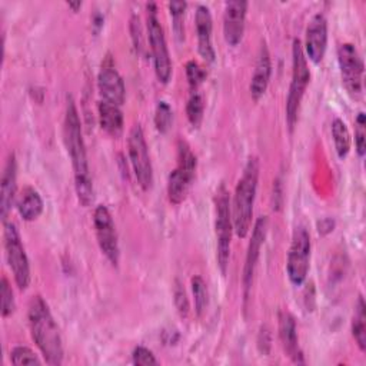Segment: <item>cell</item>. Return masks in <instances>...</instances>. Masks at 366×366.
Here are the masks:
<instances>
[{
	"mask_svg": "<svg viewBox=\"0 0 366 366\" xmlns=\"http://www.w3.org/2000/svg\"><path fill=\"white\" fill-rule=\"evenodd\" d=\"M64 144L70 154L73 173H74V189L79 202L87 207L93 202V182L90 176L86 144L81 133V123L77 107L71 97H67L66 113H64Z\"/></svg>",
	"mask_w": 366,
	"mask_h": 366,
	"instance_id": "1",
	"label": "cell"
},
{
	"mask_svg": "<svg viewBox=\"0 0 366 366\" xmlns=\"http://www.w3.org/2000/svg\"><path fill=\"white\" fill-rule=\"evenodd\" d=\"M27 319L30 333L40 349L47 365L59 366L63 363V342L57 323L54 322L51 312L41 296H33L29 303Z\"/></svg>",
	"mask_w": 366,
	"mask_h": 366,
	"instance_id": "2",
	"label": "cell"
},
{
	"mask_svg": "<svg viewBox=\"0 0 366 366\" xmlns=\"http://www.w3.org/2000/svg\"><path fill=\"white\" fill-rule=\"evenodd\" d=\"M259 159L252 156L247 159V163L243 169L242 177L239 179L232 207V220H233V232L240 237H246L252 227V216H253V204L257 192L259 182Z\"/></svg>",
	"mask_w": 366,
	"mask_h": 366,
	"instance_id": "3",
	"label": "cell"
},
{
	"mask_svg": "<svg viewBox=\"0 0 366 366\" xmlns=\"http://www.w3.org/2000/svg\"><path fill=\"white\" fill-rule=\"evenodd\" d=\"M309 80L310 70L307 66V59L305 56L302 41L299 39H295L292 46V80L286 100V122L290 130L295 127V123L297 120V112L305 96L306 87L309 84Z\"/></svg>",
	"mask_w": 366,
	"mask_h": 366,
	"instance_id": "4",
	"label": "cell"
},
{
	"mask_svg": "<svg viewBox=\"0 0 366 366\" xmlns=\"http://www.w3.org/2000/svg\"><path fill=\"white\" fill-rule=\"evenodd\" d=\"M216 203V257L217 264L222 274H226L229 259H230V243H232V233H233V220H232V207L229 192L226 186L222 183L214 196Z\"/></svg>",
	"mask_w": 366,
	"mask_h": 366,
	"instance_id": "5",
	"label": "cell"
},
{
	"mask_svg": "<svg viewBox=\"0 0 366 366\" xmlns=\"http://www.w3.org/2000/svg\"><path fill=\"white\" fill-rule=\"evenodd\" d=\"M197 160L190 146L184 140L177 143V166L172 170L167 179V196L173 204H180L189 192L194 177Z\"/></svg>",
	"mask_w": 366,
	"mask_h": 366,
	"instance_id": "6",
	"label": "cell"
},
{
	"mask_svg": "<svg viewBox=\"0 0 366 366\" xmlns=\"http://www.w3.org/2000/svg\"><path fill=\"white\" fill-rule=\"evenodd\" d=\"M147 34L150 41L154 73L159 81L167 83L172 76V61L169 57L164 31L157 17V9L154 3L147 4Z\"/></svg>",
	"mask_w": 366,
	"mask_h": 366,
	"instance_id": "7",
	"label": "cell"
},
{
	"mask_svg": "<svg viewBox=\"0 0 366 366\" xmlns=\"http://www.w3.org/2000/svg\"><path fill=\"white\" fill-rule=\"evenodd\" d=\"M4 250L14 282L20 290L30 285V266L19 230L13 222H4Z\"/></svg>",
	"mask_w": 366,
	"mask_h": 366,
	"instance_id": "8",
	"label": "cell"
},
{
	"mask_svg": "<svg viewBox=\"0 0 366 366\" xmlns=\"http://www.w3.org/2000/svg\"><path fill=\"white\" fill-rule=\"evenodd\" d=\"M310 234L305 226H297L293 232L292 243L287 253L286 272L292 285L300 286L307 276L310 262Z\"/></svg>",
	"mask_w": 366,
	"mask_h": 366,
	"instance_id": "9",
	"label": "cell"
},
{
	"mask_svg": "<svg viewBox=\"0 0 366 366\" xmlns=\"http://www.w3.org/2000/svg\"><path fill=\"white\" fill-rule=\"evenodd\" d=\"M127 150L130 163L139 186L147 192L153 186V167L149 156L147 143L140 124H134L129 133Z\"/></svg>",
	"mask_w": 366,
	"mask_h": 366,
	"instance_id": "10",
	"label": "cell"
},
{
	"mask_svg": "<svg viewBox=\"0 0 366 366\" xmlns=\"http://www.w3.org/2000/svg\"><path fill=\"white\" fill-rule=\"evenodd\" d=\"M337 61L346 90L352 96H360L363 90L365 64L357 49L352 43H342L337 47Z\"/></svg>",
	"mask_w": 366,
	"mask_h": 366,
	"instance_id": "11",
	"label": "cell"
},
{
	"mask_svg": "<svg viewBox=\"0 0 366 366\" xmlns=\"http://www.w3.org/2000/svg\"><path fill=\"white\" fill-rule=\"evenodd\" d=\"M93 224H94L96 239H97V243H99V247H100L102 253L106 256V259L113 266H117L119 257H120L117 232H116L113 217H112V214H110V212L106 206L99 204L94 209Z\"/></svg>",
	"mask_w": 366,
	"mask_h": 366,
	"instance_id": "12",
	"label": "cell"
},
{
	"mask_svg": "<svg viewBox=\"0 0 366 366\" xmlns=\"http://www.w3.org/2000/svg\"><path fill=\"white\" fill-rule=\"evenodd\" d=\"M97 86L99 92L104 102L122 106L124 103L126 89L122 76L119 74L112 56L107 54L102 63L99 76H97Z\"/></svg>",
	"mask_w": 366,
	"mask_h": 366,
	"instance_id": "13",
	"label": "cell"
},
{
	"mask_svg": "<svg viewBox=\"0 0 366 366\" xmlns=\"http://www.w3.org/2000/svg\"><path fill=\"white\" fill-rule=\"evenodd\" d=\"M266 233H267V217L260 216L254 223L252 237H250V242H249V247H247V253H246V259H244V267H243V293H244V299L249 297V292L252 289L257 260H259V256H260V249H262V244L264 243Z\"/></svg>",
	"mask_w": 366,
	"mask_h": 366,
	"instance_id": "14",
	"label": "cell"
},
{
	"mask_svg": "<svg viewBox=\"0 0 366 366\" xmlns=\"http://www.w3.org/2000/svg\"><path fill=\"white\" fill-rule=\"evenodd\" d=\"M327 46V20L322 13H316L307 27L305 36V56L313 63H320Z\"/></svg>",
	"mask_w": 366,
	"mask_h": 366,
	"instance_id": "15",
	"label": "cell"
},
{
	"mask_svg": "<svg viewBox=\"0 0 366 366\" xmlns=\"http://www.w3.org/2000/svg\"><path fill=\"white\" fill-rule=\"evenodd\" d=\"M247 1L234 0L224 4L223 36L229 46H237L242 41L246 23Z\"/></svg>",
	"mask_w": 366,
	"mask_h": 366,
	"instance_id": "16",
	"label": "cell"
},
{
	"mask_svg": "<svg viewBox=\"0 0 366 366\" xmlns=\"http://www.w3.org/2000/svg\"><path fill=\"white\" fill-rule=\"evenodd\" d=\"M194 24L197 33V50L199 54L207 61H214L216 53L212 43V30H213V20L212 13L207 6L199 4L194 14Z\"/></svg>",
	"mask_w": 366,
	"mask_h": 366,
	"instance_id": "17",
	"label": "cell"
},
{
	"mask_svg": "<svg viewBox=\"0 0 366 366\" xmlns=\"http://www.w3.org/2000/svg\"><path fill=\"white\" fill-rule=\"evenodd\" d=\"M17 190V164L14 153H10L1 173V183H0V213L1 220L7 222L9 213L16 199Z\"/></svg>",
	"mask_w": 366,
	"mask_h": 366,
	"instance_id": "18",
	"label": "cell"
},
{
	"mask_svg": "<svg viewBox=\"0 0 366 366\" xmlns=\"http://www.w3.org/2000/svg\"><path fill=\"white\" fill-rule=\"evenodd\" d=\"M279 336L286 355L295 363H305L303 353L299 347V337L295 317L289 312H280L279 315Z\"/></svg>",
	"mask_w": 366,
	"mask_h": 366,
	"instance_id": "19",
	"label": "cell"
},
{
	"mask_svg": "<svg viewBox=\"0 0 366 366\" xmlns=\"http://www.w3.org/2000/svg\"><path fill=\"white\" fill-rule=\"evenodd\" d=\"M270 74H272V61H270V53L267 46L263 43L260 46L259 54H257V61L254 66V71L252 76V81H250V96L254 102H257L266 92L267 86H269V80H270Z\"/></svg>",
	"mask_w": 366,
	"mask_h": 366,
	"instance_id": "20",
	"label": "cell"
},
{
	"mask_svg": "<svg viewBox=\"0 0 366 366\" xmlns=\"http://www.w3.org/2000/svg\"><path fill=\"white\" fill-rule=\"evenodd\" d=\"M97 112H99V120H100L102 129L112 137H119L123 132V124H124L120 106L102 100L97 104Z\"/></svg>",
	"mask_w": 366,
	"mask_h": 366,
	"instance_id": "21",
	"label": "cell"
},
{
	"mask_svg": "<svg viewBox=\"0 0 366 366\" xmlns=\"http://www.w3.org/2000/svg\"><path fill=\"white\" fill-rule=\"evenodd\" d=\"M43 207L44 204L40 193L34 187L26 186L17 199V210L20 217L26 222H33L41 214Z\"/></svg>",
	"mask_w": 366,
	"mask_h": 366,
	"instance_id": "22",
	"label": "cell"
},
{
	"mask_svg": "<svg viewBox=\"0 0 366 366\" xmlns=\"http://www.w3.org/2000/svg\"><path fill=\"white\" fill-rule=\"evenodd\" d=\"M352 335L362 352L366 350V306L363 296L357 297L355 305V313L352 319Z\"/></svg>",
	"mask_w": 366,
	"mask_h": 366,
	"instance_id": "23",
	"label": "cell"
},
{
	"mask_svg": "<svg viewBox=\"0 0 366 366\" xmlns=\"http://www.w3.org/2000/svg\"><path fill=\"white\" fill-rule=\"evenodd\" d=\"M332 136H333V143H335L337 156L340 159H345L350 152L352 139H350L349 129L342 119H335L332 122Z\"/></svg>",
	"mask_w": 366,
	"mask_h": 366,
	"instance_id": "24",
	"label": "cell"
},
{
	"mask_svg": "<svg viewBox=\"0 0 366 366\" xmlns=\"http://www.w3.org/2000/svg\"><path fill=\"white\" fill-rule=\"evenodd\" d=\"M204 113V99L199 90L190 92L187 104H186V114L187 120L193 127H199L203 120Z\"/></svg>",
	"mask_w": 366,
	"mask_h": 366,
	"instance_id": "25",
	"label": "cell"
},
{
	"mask_svg": "<svg viewBox=\"0 0 366 366\" xmlns=\"http://www.w3.org/2000/svg\"><path fill=\"white\" fill-rule=\"evenodd\" d=\"M192 292H193V297H194V310H196V315L200 317V316H203V313L207 307V303H209L207 286L202 276L196 274L192 277Z\"/></svg>",
	"mask_w": 366,
	"mask_h": 366,
	"instance_id": "26",
	"label": "cell"
},
{
	"mask_svg": "<svg viewBox=\"0 0 366 366\" xmlns=\"http://www.w3.org/2000/svg\"><path fill=\"white\" fill-rule=\"evenodd\" d=\"M169 10L173 19V29H174V34L179 40L184 39V26H183V16H184V10L187 7L186 1H170L169 4Z\"/></svg>",
	"mask_w": 366,
	"mask_h": 366,
	"instance_id": "27",
	"label": "cell"
},
{
	"mask_svg": "<svg viewBox=\"0 0 366 366\" xmlns=\"http://www.w3.org/2000/svg\"><path fill=\"white\" fill-rule=\"evenodd\" d=\"M173 120V113L170 106L166 102H159L154 110V126L159 133H166Z\"/></svg>",
	"mask_w": 366,
	"mask_h": 366,
	"instance_id": "28",
	"label": "cell"
},
{
	"mask_svg": "<svg viewBox=\"0 0 366 366\" xmlns=\"http://www.w3.org/2000/svg\"><path fill=\"white\" fill-rule=\"evenodd\" d=\"M10 360L13 365H40L37 355L27 346H16L10 352Z\"/></svg>",
	"mask_w": 366,
	"mask_h": 366,
	"instance_id": "29",
	"label": "cell"
},
{
	"mask_svg": "<svg viewBox=\"0 0 366 366\" xmlns=\"http://www.w3.org/2000/svg\"><path fill=\"white\" fill-rule=\"evenodd\" d=\"M0 295H1V316L7 317V316H10L14 312L16 303H14L11 286H10V283H9L6 276H1Z\"/></svg>",
	"mask_w": 366,
	"mask_h": 366,
	"instance_id": "30",
	"label": "cell"
},
{
	"mask_svg": "<svg viewBox=\"0 0 366 366\" xmlns=\"http://www.w3.org/2000/svg\"><path fill=\"white\" fill-rule=\"evenodd\" d=\"M186 77H187L189 87L193 92V90H197L199 86L206 79V71H204V69L197 61L189 60L186 63Z\"/></svg>",
	"mask_w": 366,
	"mask_h": 366,
	"instance_id": "31",
	"label": "cell"
},
{
	"mask_svg": "<svg viewBox=\"0 0 366 366\" xmlns=\"http://www.w3.org/2000/svg\"><path fill=\"white\" fill-rule=\"evenodd\" d=\"M355 144H356V152L360 157L365 156L366 152V117L365 113L360 112L356 116L355 120Z\"/></svg>",
	"mask_w": 366,
	"mask_h": 366,
	"instance_id": "32",
	"label": "cell"
},
{
	"mask_svg": "<svg viewBox=\"0 0 366 366\" xmlns=\"http://www.w3.org/2000/svg\"><path fill=\"white\" fill-rule=\"evenodd\" d=\"M173 299H174V306L182 317H187L190 306H189V299L187 295L183 289V286L179 283V280L174 282V289H173Z\"/></svg>",
	"mask_w": 366,
	"mask_h": 366,
	"instance_id": "33",
	"label": "cell"
},
{
	"mask_svg": "<svg viewBox=\"0 0 366 366\" xmlns=\"http://www.w3.org/2000/svg\"><path fill=\"white\" fill-rule=\"evenodd\" d=\"M132 360L134 365L139 366H147V365H157V359L154 357V355L152 353V350H149L144 346H136L133 349L132 353Z\"/></svg>",
	"mask_w": 366,
	"mask_h": 366,
	"instance_id": "34",
	"label": "cell"
},
{
	"mask_svg": "<svg viewBox=\"0 0 366 366\" xmlns=\"http://www.w3.org/2000/svg\"><path fill=\"white\" fill-rule=\"evenodd\" d=\"M130 31H132V39L133 44L137 53H143V37H142V27H140V20L137 16H133L130 20Z\"/></svg>",
	"mask_w": 366,
	"mask_h": 366,
	"instance_id": "35",
	"label": "cell"
},
{
	"mask_svg": "<svg viewBox=\"0 0 366 366\" xmlns=\"http://www.w3.org/2000/svg\"><path fill=\"white\" fill-rule=\"evenodd\" d=\"M270 333L266 327H262L260 332H259V337H257V346H259V350L263 353V355H267L269 350H270Z\"/></svg>",
	"mask_w": 366,
	"mask_h": 366,
	"instance_id": "36",
	"label": "cell"
},
{
	"mask_svg": "<svg viewBox=\"0 0 366 366\" xmlns=\"http://www.w3.org/2000/svg\"><path fill=\"white\" fill-rule=\"evenodd\" d=\"M67 6H69V7H71L74 11H77V9H80V7H81V1H76V3L69 1V3H67Z\"/></svg>",
	"mask_w": 366,
	"mask_h": 366,
	"instance_id": "37",
	"label": "cell"
}]
</instances>
